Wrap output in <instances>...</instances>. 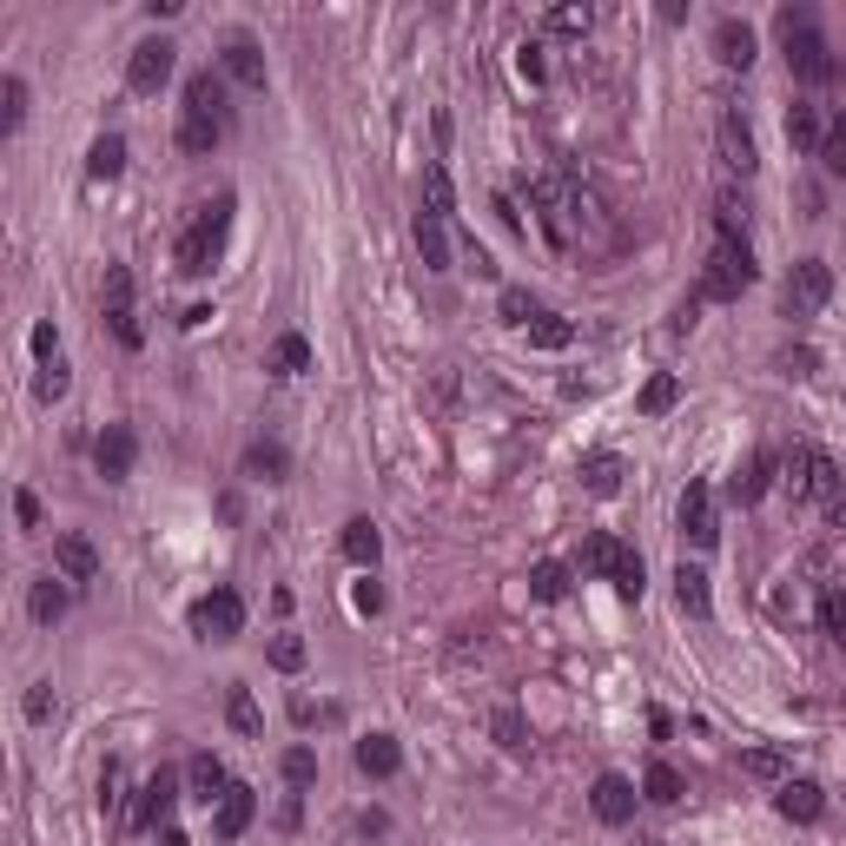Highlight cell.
<instances>
[{"label":"cell","mask_w":846,"mask_h":846,"mask_svg":"<svg viewBox=\"0 0 846 846\" xmlns=\"http://www.w3.org/2000/svg\"><path fill=\"white\" fill-rule=\"evenodd\" d=\"M225 232H232V199H212V206L192 219V232L179 238V272H186V278H206V272L219 265Z\"/></svg>","instance_id":"obj_1"},{"label":"cell","mask_w":846,"mask_h":846,"mask_svg":"<svg viewBox=\"0 0 846 846\" xmlns=\"http://www.w3.org/2000/svg\"><path fill=\"white\" fill-rule=\"evenodd\" d=\"M754 278H760V265H754L747 238H741V232H721L714 259H708V278H701V291H695V298H741Z\"/></svg>","instance_id":"obj_2"},{"label":"cell","mask_w":846,"mask_h":846,"mask_svg":"<svg viewBox=\"0 0 846 846\" xmlns=\"http://www.w3.org/2000/svg\"><path fill=\"white\" fill-rule=\"evenodd\" d=\"M781 470H787V489H794V496H813V502H826V510L839 502V463L820 457L813 444H794Z\"/></svg>","instance_id":"obj_3"},{"label":"cell","mask_w":846,"mask_h":846,"mask_svg":"<svg viewBox=\"0 0 846 846\" xmlns=\"http://www.w3.org/2000/svg\"><path fill=\"white\" fill-rule=\"evenodd\" d=\"M781 47H787V66H794V79H800V87H833V79H839V53L826 47V34H820V27H807V34L781 40Z\"/></svg>","instance_id":"obj_4"},{"label":"cell","mask_w":846,"mask_h":846,"mask_svg":"<svg viewBox=\"0 0 846 846\" xmlns=\"http://www.w3.org/2000/svg\"><path fill=\"white\" fill-rule=\"evenodd\" d=\"M192 635H199V642H238V635H245L238 588H212V596L192 602Z\"/></svg>","instance_id":"obj_5"},{"label":"cell","mask_w":846,"mask_h":846,"mask_svg":"<svg viewBox=\"0 0 846 846\" xmlns=\"http://www.w3.org/2000/svg\"><path fill=\"white\" fill-rule=\"evenodd\" d=\"M674 523H682V536H688L695 549H714V543H721L714 489H708V483H688V489H682V502H674Z\"/></svg>","instance_id":"obj_6"},{"label":"cell","mask_w":846,"mask_h":846,"mask_svg":"<svg viewBox=\"0 0 846 846\" xmlns=\"http://www.w3.org/2000/svg\"><path fill=\"white\" fill-rule=\"evenodd\" d=\"M173 60H179L173 40H139L133 60H126V87H133V94H159L165 79H173Z\"/></svg>","instance_id":"obj_7"},{"label":"cell","mask_w":846,"mask_h":846,"mask_svg":"<svg viewBox=\"0 0 846 846\" xmlns=\"http://www.w3.org/2000/svg\"><path fill=\"white\" fill-rule=\"evenodd\" d=\"M781 298H787V311H794V318L820 311V304L833 298V265H826V259H800V265L787 272V291H781Z\"/></svg>","instance_id":"obj_8"},{"label":"cell","mask_w":846,"mask_h":846,"mask_svg":"<svg viewBox=\"0 0 846 846\" xmlns=\"http://www.w3.org/2000/svg\"><path fill=\"white\" fill-rule=\"evenodd\" d=\"M133 457H139V437L126 431V423H107V431L94 437V470H100L107 483H126V476H133Z\"/></svg>","instance_id":"obj_9"},{"label":"cell","mask_w":846,"mask_h":846,"mask_svg":"<svg viewBox=\"0 0 846 846\" xmlns=\"http://www.w3.org/2000/svg\"><path fill=\"white\" fill-rule=\"evenodd\" d=\"M635 800H642V794H635V781H629V774H602V781H596V794H588V807H596V820H602V826H629V820H635Z\"/></svg>","instance_id":"obj_10"},{"label":"cell","mask_w":846,"mask_h":846,"mask_svg":"<svg viewBox=\"0 0 846 846\" xmlns=\"http://www.w3.org/2000/svg\"><path fill=\"white\" fill-rule=\"evenodd\" d=\"M173 807H179V774H173V768H159V774L139 787V813H133V826H165V820H173Z\"/></svg>","instance_id":"obj_11"},{"label":"cell","mask_w":846,"mask_h":846,"mask_svg":"<svg viewBox=\"0 0 846 846\" xmlns=\"http://www.w3.org/2000/svg\"><path fill=\"white\" fill-rule=\"evenodd\" d=\"M768 483H774V450H754L741 470H734V483H727V496L741 502V510H754L760 496H768Z\"/></svg>","instance_id":"obj_12"},{"label":"cell","mask_w":846,"mask_h":846,"mask_svg":"<svg viewBox=\"0 0 846 846\" xmlns=\"http://www.w3.org/2000/svg\"><path fill=\"white\" fill-rule=\"evenodd\" d=\"M251 813H259V794H251L245 781H232L225 800H219V813H212V833H219V839H238V833L251 826Z\"/></svg>","instance_id":"obj_13"},{"label":"cell","mask_w":846,"mask_h":846,"mask_svg":"<svg viewBox=\"0 0 846 846\" xmlns=\"http://www.w3.org/2000/svg\"><path fill=\"white\" fill-rule=\"evenodd\" d=\"M53 569H60L66 582H94V575H100V549H94L87 536H53Z\"/></svg>","instance_id":"obj_14"},{"label":"cell","mask_w":846,"mask_h":846,"mask_svg":"<svg viewBox=\"0 0 846 846\" xmlns=\"http://www.w3.org/2000/svg\"><path fill=\"white\" fill-rule=\"evenodd\" d=\"M774 807H781V820H794V826H813V820L826 813V794H820L813 781H781Z\"/></svg>","instance_id":"obj_15"},{"label":"cell","mask_w":846,"mask_h":846,"mask_svg":"<svg viewBox=\"0 0 846 846\" xmlns=\"http://www.w3.org/2000/svg\"><path fill=\"white\" fill-rule=\"evenodd\" d=\"M351 754H358V774H371V781H390V774L403 768V747H397L390 734H364Z\"/></svg>","instance_id":"obj_16"},{"label":"cell","mask_w":846,"mask_h":846,"mask_svg":"<svg viewBox=\"0 0 846 846\" xmlns=\"http://www.w3.org/2000/svg\"><path fill=\"white\" fill-rule=\"evenodd\" d=\"M219 66H225V79H238V87H251V94H265V53L251 47V40H232L225 53H219Z\"/></svg>","instance_id":"obj_17"},{"label":"cell","mask_w":846,"mask_h":846,"mask_svg":"<svg viewBox=\"0 0 846 846\" xmlns=\"http://www.w3.org/2000/svg\"><path fill=\"white\" fill-rule=\"evenodd\" d=\"M186 787H192V800H199V807H219V800H225V787H232V781H225V760H219V754H192Z\"/></svg>","instance_id":"obj_18"},{"label":"cell","mask_w":846,"mask_h":846,"mask_svg":"<svg viewBox=\"0 0 846 846\" xmlns=\"http://www.w3.org/2000/svg\"><path fill=\"white\" fill-rule=\"evenodd\" d=\"M622 476H629V463H622L615 450H588V457H582V489H588V496H615Z\"/></svg>","instance_id":"obj_19"},{"label":"cell","mask_w":846,"mask_h":846,"mask_svg":"<svg viewBox=\"0 0 846 846\" xmlns=\"http://www.w3.org/2000/svg\"><path fill=\"white\" fill-rule=\"evenodd\" d=\"M186 113L219 120V126L232 120V113H225V79H219V73H192V79H186Z\"/></svg>","instance_id":"obj_20"},{"label":"cell","mask_w":846,"mask_h":846,"mask_svg":"<svg viewBox=\"0 0 846 846\" xmlns=\"http://www.w3.org/2000/svg\"><path fill=\"white\" fill-rule=\"evenodd\" d=\"M714 53H721V66L747 73L754 53H760V47H754V27H747V21H721V27H714Z\"/></svg>","instance_id":"obj_21"},{"label":"cell","mask_w":846,"mask_h":846,"mask_svg":"<svg viewBox=\"0 0 846 846\" xmlns=\"http://www.w3.org/2000/svg\"><path fill=\"white\" fill-rule=\"evenodd\" d=\"M674 602H682V615H695V622H708V615H714L708 575H701L695 562H682V569H674Z\"/></svg>","instance_id":"obj_22"},{"label":"cell","mask_w":846,"mask_h":846,"mask_svg":"<svg viewBox=\"0 0 846 846\" xmlns=\"http://www.w3.org/2000/svg\"><path fill=\"white\" fill-rule=\"evenodd\" d=\"M721 159L734 165L741 179H747L754 165H760V152H754V133H747V120H741V113H727V120H721Z\"/></svg>","instance_id":"obj_23"},{"label":"cell","mask_w":846,"mask_h":846,"mask_svg":"<svg viewBox=\"0 0 846 846\" xmlns=\"http://www.w3.org/2000/svg\"><path fill=\"white\" fill-rule=\"evenodd\" d=\"M416 251H423V272H450V232L437 212H416Z\"/></svg>","instance_id":"obj_24"},{"label":"cell","mask_w":846,"mask_h":846,"mask_svg":"<svg viewBox=\"0 0 846 846\" xmlns=\"http://www.w3.org/2000/svg\"><path fill=\"white\" fill-rule=\"evenodd\" d=\"M337 543H345V556H351L364 575H371V569H377V556H384V536H377V523H371V517H351Z\"/></svg>","instance_id":"obj_25"},{"label":"cell","mask_w":846,"mask_h":846,"mask_svg":"<svg viewBox=\"0 0 846 846\" xmlns=\"http://www.w3.org/2000/svg\"><path fill=\"white\" fill-rule=\"evenodd\" d=\"M245 476H259V483H285V476H291V450L272 444V437H259V444L245 450Z\"/></svg>","instance_id":"obj_26"},{"label":"cell","mask_w":846,"mask_h":846,"mask_svg":"<svg viewBox=\"0 0 846 846\" xmlns=\"http://www.w3.org/2000/svg\"><path fill=\"white\" fill-rule=\"evenodd\" d=\"M66 602H73V596H66V575H40V582H34V596H27L34 622H47V629L66 615Z\"/></svg>","instance_id":"obj_27"},{"label":"cell","mask_w":846,"mask_h":846,"mask_svg":"<svg viewBox=\"0 0 846 846\" xmlns=\"http://www.w3.org/2000/svg\"><path fill=\"white\" fill-rule=\"evenodd\" d=\"M622 562H629V549H622L615 536H588V543H582V569H588V575H609V582H615Z\"/></svg>","instance_id":"obj_28"},{"label":"cell","mask_w":846,"mask_h":846,"mask_svg":"<svg viewBox=\"0 0 846 846\" xmlns=\"http://www.w3.org/2000/svg\"><path fill=\"white\" fill-rule=\"evenodd\" d=\"M688 787H682V774L668 768V760H648V774H642V800H655V807H674Z\"/></svg>","instance_id":"obj_29"},{"label":"cell","mask_w":846,"mask_h":846,"mask_svg":"<svg viewBox=\"0 0 846 846\" xmlns=\"http://www.w3.org/2000/svg\"><path fill=\"white\" fill-rule=\"evenodd\" d=\"M87 173H94V179H120V173H126V139H120V133H100V139H94Z\"/></svg>","instance_id":"obj_30"},{"label":"cell","mask_w":846,"mask_h":846,"mask_svg":"<svg viewBox=\"0 0 846 846\" xmlns=\"http://www.w3.org/2000/svg\"><path fill=\"white\" fill-rule=\"evenodd\" d=\"M820 139H826V120L813 107H787V146L794 152H820Z\"/></svg>","instance_id":"obj_31"},{"label":"cell","mask_w":846,"mask_h":846,"mask_svg":"<svg viewBox=\"0 0 846 846\" xmlns=\"http://www.w3.org/2000/svg\"><path fill=\"white\" fill-rule=\"evenodd\" d=\"M741 774L781 787V781H787V754H781V747H747V754H741Z\"/></svg>","instance_id":"obj_32"},{"label":"cell","mask_w":846,"mask_h":846,"mask_svg":"<svg viewBox=\"0 0 846 846\" xmlns=\"http://www.w3.org/2000/svg\"><path fill=\"white\" fill-rule=\"evenodd\" d=\"M21 120H27V79L8 73L0 79V133H21Z\"/></svg>","instance_id":"obj_33"},{"label":"cell","mask_w":846,"mask_h":846,"mask_svg":"<svg viewBox=\"0 0 846 846\" xmlns=\"http://www.w3.org/2000/svg\"><path fill=\"white\" fill-rule=\"evenodd\" d=\"M225 721L238 734H265V714H259V701H251V688H225Z\"/></svg>","instance_id":"obj_34"},{"label":"cell","mask_w":846,"mask_h":846,"mask_svg":"<svg viewBox=\"0 0 846 846\" xmlns=\"http://www.w3.org/2000/svg\"><path fill=\"white\" fill-rule=\"evenodd\" d=\"M272 371H278V377H298V371H311V345H304L298 331H285L278 345H272Z\"/></svg>","instance_id":"obj_35"},{"label":"cell","mask_w":846,"mask_h":846,"mask_svg":"<svg viewBox=\"0 0 846 846\" xmlns=\"http://www.w3.org/2000/svg\"><path fill=\"white\" fill-rule=\"evenodd\" d=\"M496 318H502V324H523V331H530L543 311H536V298H530L523 285H502V298H496Z\"/></svg>","instance_id":"obj_36"},{"label":"cell","mask_w":846,"mask_h":846,"mask_svg":"<svg viewBox=\"0 0 846 846\" xmlns=\"http://www.w3.org/2000/svg\"><path fill=\"white\" fill-rule=\"evenodd\" d=\"M530 596H536V602H562V596H569V569H562V562H536V569H530Z\"/></svg>","instance_id":"obj_37"},{"label":"cell","mask_w":846,"mask_h":846,"mask_svg":"<svg viewBox=\"0 0 846 846\" xmlns=\"http://www.w3.org/2000/svg\"><path fill=\"white\" fill-rule=\"evenodd\" d=\"M219 139H225V126H219V120H199V113H186V120H179V152H212Z\"/></svg>","instance_id":"obj_38"},{"label":"cell","mask_w":846,"mask_h":846,"mask_svg":"<svg viewBox=\"0 0 846 846\" xmlns=\"http://www.w3.org/2000/svg\"><path fill=\"white\" fill-rule=\"evenodd\" d=\"M423 206H431L437 219L457 212V192H450V173H444V165H423Z\"/></svg>","instance_id":"obj_39"},{"label":"cell","mask_w":846,"mask_h":846,"mask_svg":"<svg viewBox=\"0 0 846 846\" xmlns=\"http://www.w3.org/2000/svg\"><path fill=\"white\" fill-rule=\"evenodd\" d=\"M674 397H682V384H674L668 371H655V377L642 384V416H668V410H674Z\"/></svg>","instance_id":"obj_40"},{"label":"cell","mask_w":846,"mask_h":846,"mask_svg":"<svg viewBox=\"0 0 846 846\" xmlns=\"http://www.w3.org/2000/svg\"><path fill=\"white\" fill-rule=\"evenodd\" d=\"M569 337H575V324H569V318H556V311H543V318L530 324V345H536V351H562Z\"/></svg>","instance_id":"obj_41"},{"label":"cell","mask_w":846,"mask_h":846,"mask_svg":"<svg viewBox=\"0 0 846 846\" xmlns=\"http://www.w3.org/2000/svg\"><path fill=\"white\" fill-rule=\"evenodd\" d=\"M588 27H596V14H588V8H575V0L549 8V34H562V40H582Z\"/></svg>","instance_id":"obj_42"},{"label":"cell","mask_w":846,"mask_h":846,"mask_svg":"<svg viewBox=\"0 0 846 846\" xmlns=\"http://www.w3.org/2000/svg\"><path fill=\"white\" fill-rule=\"evenodd\" d=\"M489 734H496L502 747H510V754H523V747H530V727H523V714H517V708H496V714H489Z\"/></svg>","instance_id":"obj_43"},{"label":"cell","mask_w":846,"mask_h":846,"mask_svg":"<svg viewBox=\"0 0 846 846\" xmlns=\"http://www.w3.org/2000/svg\"><path fill=\"white\" fill-rule=\"evenodd\" d=\"M820 159H826V173H833V179H846V113L826 126V139H820Z\"/></svg>","instance_id":"obj_44"},{"label":"cell","mask_w":846,"mask_h":846,"mask_svg":"<svg viewBox=\"0 0 846 846\" xmlns=\"http://www.w3.org/2000/svg\"><path fill=\"white\" fill-rule=\"evenodd\" d=\"M278 768H285V781H291V787H311V781H318V754H311V747H285V760H278Z\"/></svg>","instance_id":"obj_45"},{"label":"cell","mask_w":846,"mask_h":846,"mask_svg":"<svg viewBox=\"0 0 846 846\" xmlns=\"http://www.w3.org/2000/svg\"><path fill=\"white\" fill-rule=\"evenodd\" d=\"M66 384H73V377H66V364L53 358V364H40V377H34V397H40V403H60V397H66Z\"/></svg>","instance_id":"obj_46"},{"label":"cell","mask_w":846,"mask_h":846,"mask_svg":"<svg viewBox=\"0 0 846 846\" xmlns=\"http://www.w3.org/2000/svg\"><path fill=\"white\" fill-rule=\"evenodd\" d=\"M107 324H113V337H120V345H126V351H139V345H146V331H139V311H133V304H120V311H107Z\"/></svg>","instance_id":"obj_47"},{"label":"cell","mask_w":846,"mask_h":846,"mask_svg":"<svg viewBox=\"0 0 846 846\" xmlns=\"http://www.w3.org/2000/svg\"><path fill=\"white\" fill-rule=\"evenodd\" d=\"M642 588H648V569H642V556L629 549V562H622V575H615V596H622V602H642Z\"/></svg>","instance_id":"obj_48"},{"label":"cell","mask_w":846,"mask_h":846,"mask_svg":"<svg viewBox=\"0 0 846 846\" xmlns=\"http://www.w3.org/2000/svg\"><path fill=\"white\" fill-rule=\"evenodd\" d=\"M272 668H278V674H298V668H304V642H298V635H278V642H272Z\"/></svg>","instance_id":"obj_49"},{"label":"cell","mask_w":846,"mask_h":846,"mask_svg":"<svg viewBox=\"0 0 846 846\" xmlns=\"http://www.w3.org/2000/svg\"><path fill=\"white\" fill-rule=\"evenodd\" d=\"M120 304H133V272L107 265V311H120Z\"/></svg>","instance_id":"obj_50"},{"label":"cell","mask_w":846,"mask_h":846,"mask_svg":"<svg viewBox=\"0 0 846 846\" xmlns=\"http://www.w3.org/2000/svg\"><path fill=\"white\" fill-rule=\"evenodd\" d=\"M517 73L530 79V87H543V79H549V60H543V47H536V40H530V47L517 53Z\"/></svg>","instance_id":"obj_51"},{"label":"cell","mask_w":846,"mask_h":846,"mask_svg":"<svg viewBox=\"0 0 846 846\" xmlns=\"http://www.w3.org/2000/svg\"><path fill=\"white\" fill-rule=\"evenodd\" d=\"M53 708H60V701H53V682H34V688H27V721H53Z\"/></svg>","instance_id":"obj_52"},{"label":"cell","mask_w":846,"mask_h":846,"mask_svg":"<svg viewBox=\"0 0 846 846\" xmlns=\"http://www.w3.org/2000/svg\"><path fill=\"white\" fill-rule=\"evenodd\" d=\"M820 629H826L833 642H846V596H826V602H820Z\"/></svg>","instance_id":"obj_53"},{"label":"cell","mask_w":846,"mask_h":846,"mask_svg":"<svg viewBox=\"0 0 846 846\" xmlns=\"http://www.w3.org/2000/svg\"><path fill=\"white\" fill-rule=\"evenodd\" d=\"M351 609H358V615H384V588H377L371 575H364V582L351 588Z\"/></svg>","instance_id":"obj_54"},{"label":"cell","mask_w":846,"mask_h":846,"mask_svg":"<svg viewBox=\"0 0 846 846\" xmlns=\"http://www.w3.org/2000/svg\"><path fill=\"white\" fill-rule=\"evenodd\" d=\"M774 27H781V40H794V34H807V27H813V8H781V14H774Z\"/></svg>","instance_id":"obj_55"},{"label":"cell","mask_w":846,"mask_h":846,"mask_svg":"<svg viewBox=\"0 0 846 846\" xmlns=\"http://www.w3.org/2000/svg\"><path fill=\"white\" fill-rule=\"evenodd\" d=\"M34 358H40V364H53V358H60V337H53V324H34Z\"/></svg>","instance_id":"obj_56"},{"label":"cell","mask_w":846,"mask_h":846,"mask_svg":"<svg viewBox=\"0 0 846 846\" xmlns=\"http://www.w3.org/2000/svg\"><path fill=\"white\" fill-rule=\"evenodd\" d=\"M14 523H21V530H34V523H40V496H34V489H21V496H14Z\"/></svg>","instance_id":"obj_57"},{"label":"cell","mask_w":846,"mask_h":846,"mask_svg":"<svg viewBox=\"0 0 846 846\" xmlns=\"http://www.w3.org/2000/svg\"><path fill=\"white\" fill-rule=\"evenodd\" d=\"M787 371H794V377H813V371H820V351H807V345L787 351Z\"/></svg>","instance_id":"obj_58"},{"label":"cell","mask_w":846,"mask_h":846,"mask_svg":"<svg viewBox=\"0 0 846 846\" xmlns=\"http://www.w3.org/2000/svg\"><path fill=\"white\" fill-rule=\"evenodd\" d=\"M358 833H364V839H384V833H390V813H364Z\"/></svg>","instance_id":"obj_59"},{"label":"cell","mask_w":846,"mask_h":846,"mask_svg":"<svg viewBox=\"0 0 846 846\" xmlns=\"http://www.w3.org/2000/svg\"><path fill=\"white\" fill-rule=\"evenodd\" d=\"M159 846H192V839H186L179 826H159Z\"/></svg>","instance_id":"obj_60"},{"label":"cell","mask_w":846,"mask_h":846,"mask_svg":"<svg viewBox=\"0 0 846 846\" xmlns=\"http://www.w3.org/2000/svg\"><path fill=\"white\" fill-rule=\"evenodd\" d=\"M833 523H839V530H846V496H839V502H833Z\"/></svg>","instance_id":"obj_61"},{"label":"cell","mask_w":846,"mask_h":846,"mask_svg":"<svg viewBox=\"0 0 846 846\" xmlns=\"http://www.w3.org/2000/svg\"><path fill=\"white\" fill-rule=\"evenodd\" d=\"M642 846H661V839H642Z\"/></svg>","instance_id":"obj_62"}]
</instances>
